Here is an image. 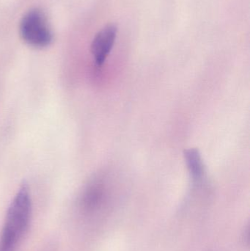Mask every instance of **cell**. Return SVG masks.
<instances>
[{
  "label": "cell",
  "mask_w": 250,
  "mask_h": 251,
  "mask_svg": "<svg viewBox=\"0 0 250 251\" xmlns=\"http://www.w3.org/2000/svg\"><path fill=\"white\" fill-rule=\"evenodd\" d=\"M85 190L82 199V206L86 213H93L99 209L103 203L104 192L102 187L96 184Z\"/></svg>",
  "instance_id": "obj_5"
},
{
  "label": "cell",
  "mask_w": 250,
  "mask_h": 251,
  "mask_svg": "<svg viewBox=\"0 0 250 251\" xmlns=\"http://www.w3.org/2000/svg\"><path fill=\"white\" fill-rule=\"evenodd\" d=\"M32 213V200L27 183L23 182L13 198L0 237V251H15L26 233Z\"/></svg>",
  "instance_id": "obj_1"
},
{
  "label": "cell",
  "mask_w": 250,
  "mask_h": 251,
  "mask_svg": "<svg viewBox=\"0 0 250 251\" xmlns=\"http://www.w3.org/2000/svg\"><path fill=\"white\" fill-rule=\"evenodd\" d=\"M20 33L23 41L36 48L48 47L52 41V33L45 14L38 9L29 10L21 22Z\"/></svg>",
  "instance_id": "obj_2"
},
{
  "label": "cell",
  "mask_w": 250,
  "mask_h": 251,
  "mask_svg": "<svg viewBox=\"0 0 250 251\" xmlns=\"http://www.w3.org/2000/svg\"><path fill=\"white\" fill-rule=\"evenodd\" d=\"M183 156L192 179L195 181H201L205 174V167L199 150L186 149L183 152Z\"/></svg>",
  "instance_id": "obj_4"
},
{
  "label": "cell",
  "mask_w": 250,
  "mask_h": 251,
  "mask_svg": "<svg viewBox=\"0 0 250 251\" xmlns=\"http://www.w3.org/2000/svg\"><path fill=\"white\" fill-rule=\"evenodd\" d=\"M117 28L109 25L97 33L91 45V52L98 66L104 64L113 50L117 37Z\"/></svg>",
  "instance_id": "obj_3"
}]
</instances>
